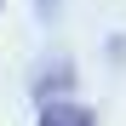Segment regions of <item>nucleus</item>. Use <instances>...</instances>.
<instances>
[{
	"mask_svg": "<svg viewBox=\"0 0 126 126\" xmlns=\"http://www.w3.org/2000/svg\"><path fill=\"white\" fill-rule=\"evenodd\" d=\"M34 126H97L86 103H75V97H57V103H40V120Z\"/></svg>",
	"mask_w": 126,
	"mask_h": 126,
	"instance_id": "obj_1",
	"label": "nucleus"
},
{
	"mask_svg": "<svg viewBox=\"0 0 126 126\" xmlns=\"http://www.w3.org/2000/svg\"><path fill=\"white\" fill-rule=\"evenodd\" d=\"M40 17L52 23V17H57V0H40Z\"/></svg>",
	"mask_w": 126,
	"mask_h": 126,
	"instance_id": "obj_3",
	"label": "nucleus"
},
{
	"mask_svg": "<svg viewBox=\"0 0 126 126\" xmlns=\"http://www.w3.org/2000/svg\"><path fill=\"white\" fill-rule=\"evenodd\" d=\"M57 86H75V69H69V63H52V69L34 80V97L40 103H57Z\"/></svg>",
	"mask_w": 126,
	"mask_h": 126,
	"instance_id": "obj_2",
	"label": "nucleus"
}]
</instances>
